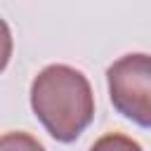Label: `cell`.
<instances>
[{"label": "cell", "mask_w": 151, "mask_h": 151, "mask_svg": "<svg viewBox=\"0 0 151 151\" xmlns=\"http://www.w3.org/2000/svg\"><path fill=\"white\" fill-rule=\"evenodd\" d=\"M35 118L57 142H73L94 118V97L87 78L64 64L42 68L31 85Z\"/></svg>", "instance_id": "1"}, {"label": "cell", "mask_w": 151, "mask_h": 151, "mask_svg": "<svg viewBox=\"0 0 151 151\" xmlns=\"http://www.w3.org/2000/svg\"><path fill=\"white\" fill-rule=\"evenodd\" d=\"M113 109L139 127H151V54H125L106 71Z\"/></svg>", "instance_id": "2"}]
</instances>
